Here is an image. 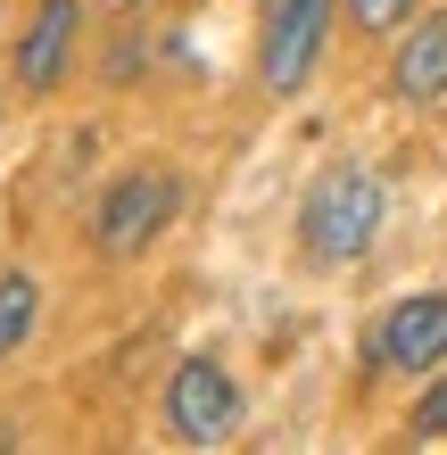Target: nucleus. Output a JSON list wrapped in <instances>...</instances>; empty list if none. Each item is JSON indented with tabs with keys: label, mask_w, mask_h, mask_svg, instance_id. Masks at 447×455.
<instances>
[{
	"label": "nucleus",
	"mask_w": 447,
	"mask_h": 455,
	"mask_svg": "<svg viewBox=\"0 0 447 455\" xmlns=\"http://www.w3.org/2000/svg\"><path fill=\"white\" fill-rule=\"evenodd\" d=\"M166 422H174V439H191V447L232 439L241 431V381H232L216 356H182L174 381H166Z\"/></svg>",
	"instance_id": "4"
},
{
	"label": "nucleus",
	"mask_w": 447,
	"mask_h": 455,
	"mask_svg": "<svg viewBox=\"0 0 447 455\" xmlns=\"http://www.w3.org/2000/svg\"><path fill=\"white\" fill-rule=\"evenodd\" d=\"M34 323H42V290H34V274H0V364L34 339Z\"/></svg>",
	"instance_id": "8"
},
{
	"label": "nucleus",
	"mask_w": 447,
	"mask_h": 455,
	"mask_svg": "<svg viewBox=\"0 0 447 455\" xmlns=\"http://www.w3.org/2000/svg\"><path fill=\"white\" fill-rule=\"evenodd\" d=\"M75 34H84V9L75 0H42L17 34V92H34V100L59 92L67 67H75Z\"/></svg>",
	"instance_id": "6"
},
{
	"label": "nucleus",
	"mask_w": 447,
	"mask_h": 455,
	"mask_svg": "<svg viewBox=\"0 0 447 455\" xmlns=\"http://www.w3.org/2000/svg\"><path fill=\"white\" fill-rule=\"evenodd\" d=\"M414 431H423V439H447V381H431L423 397H414Z\"/></svg>",
	"instance_id": "10"
},
{
	"label": "nucleus",
	"mask_w": 447,
	"mask_h": 455,
	"mask_svg": "<svg viewBox=\"0 0 447 455\" xmlns=\"http://www.w3.org/2000/svg\"><path fill=\"white\" fill-rule=\"evenodd\" d=\"M373 364L389 372H431L447 364V290H414L373 323Z\"/></svg>",
	"instance_id": "5"
},
{
	"label": "nucleus",
	"mask_w": 447,
	"mask_h": 455,
	"mask_svg": "<svg viewBox=\"0 0 447 455\" xmlns=\"http://www.w3.org/2000/svg\"><path fill=\"white\" fill-rule=\"evenodd\" d=\"M389 84H398V100H439V92H447V17H423V25L398 42Z\"/></svg>",
	"instance_id": "7"
},
{
	"label": "nucleus",
	"mask_w": 447,
	"mask_h": 455,
	"mask_svg": "<svg viewBox=\"0 0 447 455\" xmlns=\"http://www.w3.org/2000/svg\"><path fill=\"white\" fill-rule=\"evenodd\" d=\"M348 17H356V34H398L414 17V0H348Z\"/></svg>",
	"instance_id": "9"
},
{
	"label": "nucleus",
	"mask_w": 447,
	"mask_h": 455,
	"mask_svg": "<svg viewBox=\"0 0 447 455\" xmlns=\"http://www.w3.org/2000/svg\"><path fill=\"white\" fill-rule=\"evenodd\" d=\"M174 207H182V182H174L166 166L116 174L108 191H100V207H92V249H100V257H141L149 240L174 224Z\"/></svg>",
	"instance_id": "2"
},
{
	"label": "nucleus",
	"mask_w": 447,
	"mask_h": 455,
	"mask_svg": "<svg viewBox=\"0 0 447 455\" xmlns=\"http://www.w3.org/2000/svg\"><path fill=\"white\" fill-rule=\"evenodd\" d=\"M381 232V182L364 166H331L299 207V249L315 265H356Z\"/></svg>",
	"instance_id": "1"
},
{
	"label": "nucleus",
	"mask_w": 447,
	"mask_h": 455,
	"mask_svg": "<svg viewBox=\"0 0 447 455\" xmlns=\"http://www.w3.org/2000/svg\"><path fill=\"white\" fill-rule=\"evenodd\" d=\"M116 9H133V0H116Z\"/></svg>",
	"instance_id": "11"
},
{
	"label": "nucleus",
	"mask_w": 447,
	"mask_h": 455,
	"mask_svg": "<svg viewBox=\"0 0 447 455\" xmlns=\"http://www.w3.org/2000/svg\"><path fill=\"white\" fill-rule=\"evenodd\" d=\"M331 9L339 0H266V17H257V84L274 100L307 92L315 59H323V34H331Z\"/></svg>",
	"instance_id": "3"
}]
</instances>
